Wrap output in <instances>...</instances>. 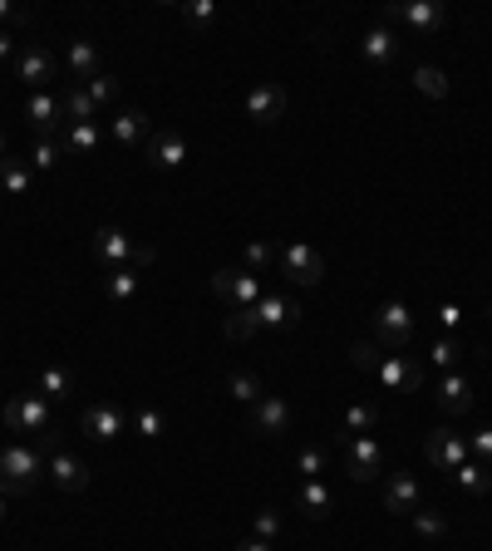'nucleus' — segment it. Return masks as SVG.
<instances>
[{
	"label": "nucleus",
	"instance_id": "f257e3e1",
	"mask_svg": "<svg viewBox=\"0 0 492 551\" xmlns=\"http://www.w3.org/2000/svg\"><path fill=\"white\" fill-rule=\"evenodd\" d=\"M45 468H50V458H45L40 448H30V443L0 448V492H10V497L30 492L40 478H45Z\"/></svg>",
	"mask_w": 492,
	"mask_h": 551
},
{
	"label": "nucleus",
	"instance_id": "f03ea898",
	"mask_svg": "<svg viewBox=\"0 0 492 551\" xmlns=\"http://www.w3.org/2000/svg\"><path fill=\"white\" fill-rule=\"evenodd\" d=\"M369 374H374L379 389H389V394H419V389H424V365L409 360L404 350H379Z\"/></svg>",
	"mask_w": 492,
	"mask_h": 551
},
{
	"label": "nucleus",
	"instance_id": "7ed1b4c3",
	"mask_svg": "<svg viewBox=\"0 0 492 551\" xmlns=\"http://www.w3.org/2000/svg\"><path fill=\"white\" fill-rule=\"evenodd\" d=\"M5 429L10 433H30V438H50L55 424H50V399L35 389V394H15L5 404Z\"/></svg>",
	"mask_w": 492,
	"mask_h": 551
},
{
	"label": "nucleus",
	"instance_id": "20e7f679",
	"mask_svg": "<svg viewBox=\"0 0 492 551\" xmlns=\"http://www.w3.org/2000/svg\"><path fill=\"white\" fill-rule=\"evenodd\" d=\"M94 256L114 271V266H128V261H133V266H153L158 251H153V246H138L123 227H99V232H94Z\"/></svg>",
	"mask_w": 492,
	"mask_h": 551
},
{
	"label": "nucleus",
	"instance_id": "39448f33",
	"mask_svg": "<svg viewBox=\"0 0 492 551\" xmlns=\"http://www.w3.org/2000/svg\"><path fill=\"white\" fill-rule=\"evenodd\" d=\"M414 340V310L404 301H384L374 310V345L379 350H404Z\"/></svg>",
	"mask_w": 492,
	"mask_h": 551
},
{
	"label": "nucleus",
	"instance_id": "423d86ee",
	"mask_svg": "<svg viewBox=\"0 0 492 551\" xmlns=\"http://www.w3.org/2000/svg\"><path fill=\"white\" fill-rule=\"evenodd\" d=\"M276 261H281L286 281H296V286H320V281H325V256H320L310 242L281 246V251H276Z\"/></svg>",
	"mask_w": 492,
	"mask_h": 551
},
{
	"label": "nucleus",
	"instance_id": "0eeeda50",
	"mask_svg": "<svg viewBox=\"0 0 492 551\" xmlns=\"http://www.w3.org/2000/svg\"><path fill=\"white\" fill-rule=\"evenodd\" d=\"M345 443V473H350V483H374V478H384V448H379V438H340Z\"/></svg>",
	"mask_w": 492,
	"mask_h": 551
},
{
	"label": "nucleus",
	"instance_id": "6e6552de",
	"mask_svg": "<svg viewBox=\"0 0 492 551\" xmlns=\"http://www.w3.org/2000/svg\"><path fill=\"white\" fill-rule=\"evenodd\" d=\"M384 25H409L414 35H433L443 25L438 0H409V5H384Z\"/></svg>",
	"mask_w": 492,
	"mask_h": 551
},
{
	"label": "nucleus",
	"instance_id": "1a4fd4ad",
	"mask_svg": "<svg viewBox=\"0 0 492 551\" xmlns=\"http://www.w3.org/2000/svg\"><path fill=\"white\" fill-rule=\"evenodd\" d=\"M79 429L89 433L94 443H114L119 433H128V414H123L119 404H109V399H99V404H89V409L79 414Z\"/></svg>",
	"mask_w": 492,
	"mask_h": 551
},
{
	"label": "nucleus",
	"instance_id": "9d476101",
	"mask_svg": "<svg viewBox=\"0 0 492 551\" xmlns=\"http://www.w3.org/2000/svg\"><path fill=\"white\" fill-rule=\"evenodd\" d=\"M286 104H291V94H286L281 84H256V89H246V119L261 123V128L286 119Z\"/></svg>",
	"mask_w": 492,
	"mask_h": 551
},
{
	"label": "nucleus",
	"instance_id": "9b49d317",
	"mask_svg": "<svg viewBox=\"0 0 492 551\" xmlns=\"http://www.w3.org/2000/svg\"><path fill=\"white\" fill-rule=\"evenodd\" d=\"M379 502H384V512L409 517V512H419V507H424V488H419V478H414V473H389V478H384V488H379Z\"/></svg>",
	"mask_w": 492,
	"mask_h": 551
},
{
	"label": "nucleus",
	"instance_id": "f8f14e48",
	"mask_svg": "<svg viewBox=\"0 0 492 551\" xmlns=\"http://www.w3.org/2000/svg\"><path fill=\"white\" fill-rule=\"evenodd\" d=\"M424 458H429L438 473H453V468H463L473 453H468V438H458V433H448V429H438L424 438Z\"/></svg>",
	"mask_w": 492,
	"mask_h": 551
},
{
	"label": "nucleus",
	"instance_id": "ddd939ff",
	"mask_svg": "<svg viewBox=\"0 0 492 551\" xmlns=\"http://www.w3.org/2000/svg\"><path fill=\"white\" fill-rule=\"evenodd\" d=\"M473 394H478V379L473 374H443L438 379V389H433V399H438V409L443 414H468L473 409Z\"/></svg>",
	"mask_w": 492,
	"mask_h": 551
},
{
	"label": "nucleus",
	"instance_id": "4468645a",
	"mask_svg": "<svg viewBox=\"0 0 492 551\" xmlns=\"http://www.w3.org/2000/svg\"><path fill=\"white\" fill-rule=\"evenodd\" d=\"M291 404L286 399H276V394H261L256 404H251V429L261 433V438H281V433L291 429Z\"/></svg>",
	"mask_w": 492,
	"mask_h": 551
},
{
	"label": "nucleus",
	"instance_id": "2eb2a0df",
	"mask_svg": "<svg viewBox=\"0 0 492 551\" xmlns=\"http://www.w3.org/2000/svg\"><path fill=\"white\" fill-rule=\"evenodd\" d=\"M148 163H153L158 173H173V168H183V163H187V138H183V128H163V133H153V138H148Z\"/></svg>",
	"mask_w": 492,
	"mask_h": 551
},
{
	"label": "nucleus",
	"instance_id": "dca6fc26",
	"mask_svg": "<svg viewBox=\"0 0 492 551\" xmlns=\"http://www.w3.org/2000/svg\"><path fill=\"white\" fill-rule=\"evenodd\" d=\"M251 310H256L261 330H291V325H301V306H296L286 291H266Z\"/></svg>",
	"mask_w": 492,
	"mask_h": 551
},
{
	"label": "nucleus",
	"instance_id": "f3484780",
	"mask_svg": "<svg viewBox=\"0 0 492 551\" xmlns=\"http://www.w3.org/2000/svg\"><path fill=\"white\" fill-rule=\"evenodd\" d=\"M25 119H30V128H35V138H55V133L64 128V99H55L50 89H45V94H30Z\"/></svg>",
	"mask_w": 492,
	"mask_h": 551
},
{
	"label": "nucleus",
	"instance_id": "a211bd4d",
	"mask_svg": "<svg viewBox=\"0 0 492 551\" xmlns=\"http://www.w3.org/2000/svg\"><path fill=\"white\" fill-rule=\"evenodd\" d=\"M55 69H60V64H55L50 50H35V45H30V50H20V55H15V79H20V84H30L35 94H45V84L55 79Z\"/></svg>",
	"mask_w": 492,
	"mask_h": 551
},
{
	"label": "nucleus",
	"instance_id": "6ab92c4d",
	"mask_svg": "<svg viewBox=\"0 0 492 551\" xmlns=\"http://www.w3.org/2000/svg\"><path fill=\"white\" fill-rule=\"evenodd\" d=\"M50 483L64 492H84L89 488V468H84V458H74L69 448H50Z\"/></svg>",
	"mask_w": 492,
	"mask_h": 551
},
{
	"label": "nucleus",
	"instance_id": "aec40b11",
	"mask_svg": "<svg viewBox=\"0 0 492 551\" xmlns=\"http://www.w3.org/2000/svg\"><path fill=\"white\" fill-rule=\"evenodd\" d=\"M360 55H365V64H374V69H389L394 55H399V35H394L389 25H374L365 40H360Z\"/></svg>",
	"mask_w": 492,
	"mask_h": 551
},
{
	"label": "nucleus",
	"instance_id": "412c9836",
	"mask_svg": "<svg viewBox=\"0 0 492 551\" xmlns=\"http://www.w3.org/2000/svg\"><path fill=\"white\" fill-rule=\"evenodd\" d=\"M109 133H114V143L119 148H138V143H148L153 133H148V114L143 109H119L114 123H109Z\"/></svg>",
	"mask_w": 492,
	"mask_h": 551
},
{
	"label": "nucleus",
	"instance_id": "4be33fe9",
	"mask_svg": "<svg viewBox=\"0 0 492 551\" xmlns=\"http://www.w3.org/2000/svg\"><path fill=\"white\" fill-rule=\"evenodd\" d=\"M296 502H301V512H306L310 522H325V517L335 512V492L325 488V478H306Z\"/></svg>",
	"mask_w": 492,
	"mask_h": 551
},
{
	"label": "nucleus",
	"instance_id": "5701e85b",
	"mask_svg": "<svg viewBox=\"0 0 492 551\" xmlns=\"http://www.w3.org/2000/svg\"><path fill=\"white\" fill-rule=\"evenodd\" d=\"M69 74H74V84H89L94 74H104L94 40H69Z\"/></svg>",
	"mask_w": 492,
	"mask_h": 551
},
{
	"label": "nucleus",
	"instance_id": "b1692460",
	"mask_svg": "<svg viewBox=\"0 0 492 551\" xmlns=\"http://www.w3.org/2000/svg\"><path fill=\"white\" fill-rule=\"evenodd\" d=\"M448 478L458 483V492H468V497H488L492 492V473L483 468V463H473V458H468L463 468H453Z\"/></svg>",
	"mask_w": 492,
	"mask_h": 551
},
{
	"label": "nucleus",
	"instance_id": "393cba45",
	"mask_svg": "<svg viewBox=\"0 0 492 551\" xmlns=\"http://www.w3.org/2000/svg\"><path fill=\"white\" fill-rule=\"evenodd\" d=\"M64 148H74V153H99L104 148V133H99V123H64Z\"/></svg>",
	"mask_w": 492,
	"mask_h": 551
},
{
	"label": "nucleus",
	"instance_id": "a878e982",
	"mask_svg": "<svg viewBox=\"0 0 492 551\" xmlns=\"http://www.w3.org/2000/svg\"><path fill=\"white\" fill-rule=\"evenodd\" d=\"M266 291H261V276H251V271H237L232 276V296H227V310H251L261 301Z\"/></svg>",
	"mask_w": 492,
	"mask_h": 551
},
{
	"label": "nucleus",
	"instance_id": "bb28decb",
	"mask_svg": "<svg viewBox=\"0 0 492 551\" xmlns=\"http://www.w3.org/2000/svg\"><path fill=\"white\" fill-rule=\"evenodd\" d=\"M414 89H419L424 99H448L453 84H448V74H443L438 64H419V69H414Z\"/></svg>",
	"mask_w": 492,
	"mask_h": 551
},
{
	"label": "nucleus",
	"instance_id": "cd10ccee",
	"mask_svg": "<svg viewBox=\"0 0 492 551\" xmlns=\"http://www.w3.org/2000/svg\"><path fill=\"white\" fill-rule=\"evenodd\" d=\"M374 424H379V404H350V409H345V433H340V438H365Z\"/></svg>",
	"mask_w": 492,
	"mask_h": 551
},
{
	"label": "nucleus",
	"instance_id": "c85d7f7f",
	"mask_svg": "<svg viewBox=\"0 0 492 551\" xmlns=\"http://www.w3.org/2000/svg\"><path fill=\"white\" fill-rule=\"evenodd\" d=\"M40 394H50V399H69L74 394V374L64 365H45L40 369Z\"/></svg>",
	"mask_w": 492,
	"mask_h": 551
},
{
	"label": "nucleus",
	"instance_id": "c756f323",
	"mask_svg": "<svg viewBox=\"0 0 492 551\" xmlns=\"http://www.w3.org/2000/svg\"><path fill=\"white\" fill-rule=\"evenodd\" d=\"M94 99L84 94V84H74L69 94H64V123H94Z\"/></svg>",
	"mask_w": 492,
	"mask_h": 551
},
{
	"label": "nucleus",
	"instance_id": "7c9ffc66",
	"mask_svg": "<svg viewBox=\"0 0 492 551\" xmlns=\"http://www.w3.org/2000/svg\"><path fill=\"white\" fill-rule=\"evenodd\" d=\"M222 330H227V340H256L261 335V320H256V310H227Z\"/></svg>",
	"mask_w": 492,
	"mask_h": 551
},
{
	"label": "nucleus",
	"instance_id": "2f4dec72",
	"mask_svg": "<svg viewBox=\"0 0 492 551\" xmlns=\"http://www.w3.org/2000/svg\"><path fill=\"white\" fill-rule=\"evenodd\" d=\"M30 183H35V178H30V168H25L20 158H5V163H0V187H5L10 197H25Z\"/></svg>",
	"mask_w": 492,
	"mask_h": 551
},
{
	"label": "nucleus",
	"instance_id": "473e14b6",
	"mask_svg": "<svg viewBox=\"0 0 492 551\" xmlns=\"http://www.w3.org/2000/svg\"><path fill=\"white\" fill-rule=\"evenodd\" d=\"M104 286H109V301H133L138 296V271L133 266H114Z\"/></svg>",
	"mask_w": 492,
	"mask_h": 551
},
{
	"label": "nucleus",
	"instance_id": "72a5a7b5",
	"mask_svg": "<svg viewBox=\"0 0 492 551\" xmlns=\"http://www.w3.org/2000/svg\"><path fill=\"white\" fill-rule=\"evenodd\" d=\"M227 389H232L237 404H256V399H261V379H256L251 369H232V374H227Z\"/></svg>",
	"mask_w": 492,
	"mask_h": 551
},
{
	"label": "nucleus",
	"instance_id": "f704fd0d",
	"mask_svg": "<svg viewBox=\"0 0 492 551\" xmlns=\"http://www.w3.org/2000/svg\"><path fill=\"white\" fill-rule=\"evenodd\" d=\"M276 266V246L271 242H251L242 251V271H251V276H261V271H271Z\"/></svg>",
	"mask_w": 492,
	"mask_h": 551
},
{
	"label": "nucleus",
	"instance_id": "c9c22d12",
	"mask_svg": "<svg viewBox=\"0 0 492 551\" xmlns=\"http://www.w3.org/2000/svg\"><path fill=\"white\" fill-rule=\"evenodd\" d=\"M84 94L94 99V109H109V104L119 99V79H114V74H94V79L84 84Z\"/></svg>",
	"mask_w": 492,
	"mask_h": 551
},
{
	"label": "nucleus",
	"instance_id": "e433bc0d",
	"mask_svg": "<svg viewBox=\"0 0 492 551\" xmlns=\"http://www.w3.org/2000/svg\"><path fill=\"white\" fill-rule=\"evenodd\" d=\"M458 360H463V345H458L453 335H443V340H438V345L429 350V365H433V369H443V374L458 365Z\"/></svg>",
	"mask_w": 492,
	"mask_h": 551
},
{
	"label": "nucleus",
	"instance_id": "4c0bfd02",
	"mask_svg": "<svg viewBox=\"0 0 492 551\" xmlns=\"http://www.w3.org/2000/svg\"><path fill=\"white\" fill-rule=\"evenodd\" d=\"M163 429H168L163 409H138V414H133V433H138V438H163Z\"/></svg>",
	"mask_w": 492,
	"mask_h": 551
},
{
	"label": "nucleus",
	"instance_id": "58836bf2",
	"mask_svg": "<svg viewBox=\"0 0 492 551\" xmlns=\"http://www.w3.org/2000/svg\"><path fill=\"white\" fill-rule=\"evenodd\" d=\"M409 517H414L419 537H443V532H448V517H443L438 507H419V512H409Z\"/></svg>",
	"mask_w": 492,
	"mask_h": 551
},
{
	"label": "nucleus",
	"instance_id": "ea45409f",
	"mask_svg": "<svg viewBox=\"0 0 492 551\" xmlns=\"http://www.w3.org/2000/svg\"><path fill=\"white\" fill-rule=\"evenodd\" d=\"M60 153H64V143H55V138H35V153H30V163H35L40 173H50V168L60 163Z\"/></svg>",
	"mask_w": 492,
	"mask_h": 551
},
{
	"label": "nucleus",
	"instance_id": "a19ab883",
	"mask_svg": "<svg viewBox=\"0 0 492 551\" xmlns=\"http://www.w3.org/2000/svg\"><path fill=\"white\" fill-rule=\"evenodd\" d=\"M276 532H281V512L276 507H261L256 512V542H271Z\"/></svg>",
	"mask_w": 492,
	"mask_h": 551
},
{
	"label": "nucleus",
	"instance_id": "79ce46f5",
	"mask_svg": "<svg viewBox=\"0 0 492 551\" xmlns=\"http://www.w3.org/2000/svg\"><path fill=\"white\" fill-rule=\"evenodd\" d=\"M296 473L320 478V473H325V453H320V448H301V453H296Z\"/></svg>",
	"mask_w": 492,
	"mask_h": 551
},
{
	"label": "nucleus",
	"instance_id": "37998d69",
	"mask_svg": "<svg viewBox=\"0 0 492 551\" xmlns=\"http://www.w3.org/2000/svg\"><path fill=\"white\" fill-rule=\"evenodd\" d=\"M468 453H473V458H483V468H492V424H483V429L468 438Z\"/></svg>",
	"mask_w": 492,
	"mask_h": 551
},
{
	"label": "nucleus",
	"instance_id": "c03bdc74",
	"mask_svg": "<svg viewBox=\"0 0 492 551\" xmlns=\"http://www.w3.org/2000/svg\"><path fill=\"white\" fill-rule=\"evenodd\" d=\"M183 15L192 25H212V20H217V5H212V0H187Z\"/></svg>",
	"mask_w": 492,
	"mask_h": 551
},
{
	"label": "nucleus",
	"instance_id": "a18cd8bd",
	"mask_svg": "<svg viewBox=\"0 0 492 551\" xmlns=\"http://www.w3.org/2000/svg\"><path fill=\"white\" fill-rule=\"evenodd\" d=\"M463 320H468V310H463V306H453V301H448V306H438V325H443L448 335H453Z\"/></svg>",
	"mask_w": 492,
	"mask_h": 551
},
{
	"label": "nucleus",
	"instance_id": "49530a36",
	"mask_svg": "<svg viewBox=\"0 0 492 551\" xmlns=\"http://www.w3.org/2000/svg\"><path fill=\"white\" fill-rule=\"evenodd\" d=\"M232 276H237L232 266H222V271H212V291H217V301H222V306H227V296H232Z\"/></svg>",
	"mask_w": 492,
	"mask_h": 551
},
{
	"label": "nucleus",
	"instance_id": "de8ad7c7",
	"mask_svg": "<svg viewBox=\"0 0 492 551\" xmlns=\"http://www.w3.org/2000/svg\"><path fill=\"white\" fill-rule=\"evenodd\" d=\"M0 20H15V25H25L30 15H25V10H10V0H0Z\"/></svg>",
	"mask_w": 492,
	"mask_h": 551
},
{
	"label": "nucleus",
	"instance_id": "09e8293b",
	"mask_svg": "<svg viewBox=\"0 0 492 551\" xmlns=\"http://www.w3.org/2000/svg\"><path fill=\"white\" fill-rule=\"evenodd\" d=\"M15 55V40H10V30H0V60H10Z\"/></svg>",
	"mask_w": 492,
	"mask_h": 551
},
{
	"label": "nucleus",
	"instance_id": "8fccbe9b",
	"mask_svg": "<svg viewBox=\"0 0 492 551\" xmlns=\"http://www.w3.org/2000/svg\"><path fill=\"white\" fill-rule=\"evenodd\" d=\"M237 551H276V547H271V542H256V537H251V542H242Z\"/></svg>",
	"mask_w": 492,
	"mask_h": 551
},
{
	"label": "nucleus",
	"instance_id": "3c124183",
	"mask_svg": "<svg viewBox=\"0 0 492 551\" xmlns=\"http://www.w3.org/2000/svg\"><path fill=\"white\" fill-rule=\"evenodd\" d=\"M5 158H10V143H5V133H0V163H5Z\"/></svg>",
	"mask_w": 492,
	"mask_h": 551
},
{
	"label": "nucleus",
	"instance_id": "603ef678",
	"mask_svg": "<svg viewBox=\"0 0 492 551\" xmlns=\"http://www.w3.org/2000/svg\"><path fill=\"white\" fill-rule=\"evenodd\" d=\"M0 522H5V492H0Z\"/></svg>",
	"mask_w": 492,
	"mask_h": 551
}]
</instances>
